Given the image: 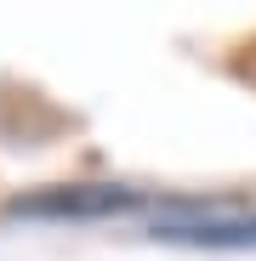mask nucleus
Instances as JSON below:
<instances>
[{
    "label": "nucleus",
    "mask_w": 256,
    "mask_h": 261,
    "mask_svg": "<svg viewBox=\"0 0 256 261\" xmlns=\"http://www.w3.org/2000/svg\"><path fill=\"white\" fill-rule=\"evenodd\" d=\"M154 239L165 244H205V250H256V210L222 199H171L154 210Z\"/></svg>",
    "instance_id": "nucleus-1"
},
{
    "label": "nucleus",
    "mask_w": 256,
    "mask_h": 261,
    "mask_svg": "<svg viewBox=\"0 0 256 261\" xmlns=\"http://www.w3.org/2000/svg\"><path fill=\"white\" fill-rule=\"evenodd\" d=\"M148 199L137 188H52V193H34V199H12L6 216H74V222H91V216H125V210H143Z\"/></svg>",
    "instance_id": "nucleus-2"
}]
</instances>
